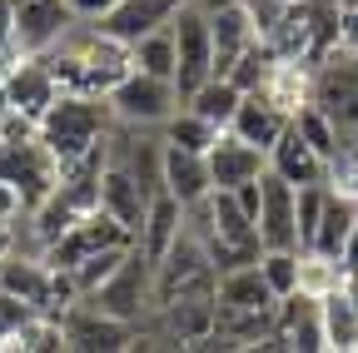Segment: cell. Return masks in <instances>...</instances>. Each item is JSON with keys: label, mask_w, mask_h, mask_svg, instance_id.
Instances as JSON below:
<instances>
[{"label": "cell", "mask_w": 358, "mask_h": 353, "mask_svg": "<svg viewBox=\"0 0 358 353\" xmlns=\"http://www.w3.org/2000/svg\"><path fill=\"white\" fill-rule=\"evenodd\" d=\"M45 65L55 70L60 90H80V95H110L115 85L134 70V55L124 40L105 35L95 20H70L65 35L55 40L50 50H40Z\"/></svg>", "instance_id": "1"}, {"label": "cell", "mask_w": 358, "mask_h": 353, "mask_svg": "<svg viewBox=\"0 0 358 353\" xmlns=\"http://www.w3.org/2000/svg\"><path fill=\"white\" fill-rule=\"evenodd\" d=\"M110 100L105 95H80V90H60V100L40 115V145L50 150V159L65 169L75 159H85L95 145H105L110 135Z\"/></svg>", "instance_id": "2"}, {"label": "cell", "mask_w": 358, "mask_h": 353, "mask_svg": "<svg viewBox=\"0 0 358 353\" xmlns=\"http://www.w3.org/2000/svg\"><path fill=\"white\" fill-rule=\"evenodd\" d=\"M308 100L319 105L334 129H338V145H358V55L334 45L319 65H313V90Z\"/></svg>", "instance_id": "3"}, {"label": "cell", "mask_w": 358, "mask_h": 353, "mask_svg": "<svg viewBox=\"0 0 358 353\" xmlns=\"http://www.w3.org/2000/svg\"><path fill=\"white\" fill-rule=\"evenodd\" d=\"M105 100H110L115 124H129V129H164V120L185 105V95H179L174 80L145 75V70H129Z\"/></svg>", "instance_id": "4"}, {"label": "cell", "mask_w": 358, "mask_h": 353, "mask_svg": "<svg viewBox=\"0 0 358 353\" xmlns=\"http://www.w3.org/2000/svg\"><path fill=\"white\" fill-rule=\"evenodd\" d=\"M85 303H95L100 314L124 319V324H140L150 314L155 308V264L140 254V244H129V254L120 259V269L95 294H85Z\"/></svg>", "instance_id": "5"}, {"label": "cell", "mask_w": 358, "mask_h": 353, "mask_svg": "<svg viewBox=\"0 0 358 353\" xmlns=\"http://www.w3.org/2000/svg\"><path fill=\"white\" fill-rule=\"evenodd\" d=\"M174 30V85L179 95H194L199 85L214 75V35H209V10L199 6V0H185L179 6V15L169 20Z\"/></svg>", "instance_id": "6"}, {"label": "cell", "mask_w": 358, "mask_h": 353, "mask_svg": "<svg viewBox=\"0 0 358 353\" xmlns=\"http://www.w3.org/2000/svg\"><path fill=\"white\" fill-rule=\"evenodd\" d=\"M0 80H6V115H20V120H35L60 100V80L55 70L45 65V55H15L10 65H0Z\"/></svg>", "instance_id": "7"}, {"label": "cell", "mask_w": 358, "mask_h": 353, "mask_svg": "<svg viewBox=\"0 0 358 353\" xmlns=\"http://www.w3.org/2000/svg\"><path fill=\"white\" fill-rule=\"evenodd\" d=\"M254 229H259L264 249H299V189L284 180V174H274V169L259 174Z\"/></svg>", "instance_id": "8"}, {"label": "cell", "mask_w": 358, "mask_h": 353, "mask_svg": "<svg viewBox=\"0 0 358 353\" xmlns=\"http://www.w3.org/2000/svg\"><path fill=\"white\" fill-rule=\"evenodd\" d=\"M134 234L120 224V219H110L105 209H90L85 219H75V224L45 249V264H50V269H75L80 259H90L95 249H110V244H129Z\"/></svg>", "instance_id": "9"}, {"label": "cell", "mask_w": 358, "mask_h": 353, "mask_svg": "<svg viewBox=\"0 0 358 353\" xmlns=\"http://www.w3.org/2000/svg\"><path fill=\"white\" fill-rule=\"evenodd\" d=\"M60 329H65V348H80V353H120L134 338V324L100 314V308L85 303V298L60 314Z\"/></svg>", "instance_id": "10"}, {"label": "cell", "mask_w": 358, "mask_h": 353, "mask_svg": "<svg viewBox=\"0 0 358 353\" xmlns=\"http://www.w3.org/2000/svg\"><path fill=\"white\" fill-rule=\"evenodd\" d=\"M274 338L284 353H324V319H319V298L294 289L274 303Z\"/></svg>", "instance_id": "11"}, {"label": "cell", "mask_w": 358, "mask_h": 353, "mask_svg": "<svg viewBox=\"0 0 358 353\" xmlns=\"http://www.w3.org/2000/svg\"><path fill=\"white\" fill-rule=\"evenodd\" d=\"M10 10H15V45L25 55L50 50L65 35V25L75 20L70 0H10Z\"/></svg>", "instance_id": "12"}, {"label": "cell", "mask_w": 358, "mask_h": 353, "mask_svg": "<svg viewBox=\"0 0 358 353\" xmlns=\"http://www.w3.org/2000/svg\"><path fill=\"white\" fill-rule=\"evenodd\" d=\"M268 169V154L249 140H239L234 129H219V140L209 145V180L214 189H239L249 180H259V174Z\"/></svg>", "instance_id": "13"}, {"label": "cell", "mask_w": 358, "mask_h": 353, "mask_svg": "<svg viewBox=\"0 0 358 353\" xmlns=\"http://www.w3.org/2000/svg\"><path fill=\"white\" fill-rule=\"evenodd\" d=\"M179 234H185V204H179L169 189H155L150 204H145L140 229H134V244H140V254H145L150 264H159Z\"/></svg>", "instance_id": "14"}, {"label": "cell", "mask_w": 358, "mask_h": 353, "mask_svg": "<svg viewBox=\"0 0 358 353\" xmlns=\"http://www.w3.org/2000/svg\"><path fill=\"white\" fill-rule=\"evenodd\" d=\"M179 6H185V0H120V6H115V10H105L95 25H100L105 35L124 40V45H134L140 35H150V30L169 25V20L179 15Z\"/></svg>", "instance_id": "15"}, {"label": "cell", "mask_w": 358, "mask_h": 353, "mask_svg": "<svg viewBox=\"0 0 358 353\" xmlns=\"http://www.w3.org/2000/svg\"><path fill=\"white\" fill-rule=\"evenodd\" d=\"M268 169L274 174H284V180L294 185V189H303V185H329V159L313 150L299 129L289 124L284 135H279V145L268 150Z\"/></svg>", "instance_id": "16"}, {"label": "cell", "mask_w": 358, "mask_h": 353, "mask_svg": "<svg viewBox=\"0 0 358 353\" xmlns=\"http://www.w3.org/2000/svg\"><path fill=\"white\" fill-rule=\"evenodd\" d=\"M145 204H150V189L134 180L129 169H120V164L105 159V169H100V209L110 219H120V224L134 234V229H140V219H145Z\"/></svg>", "instance_id": "17"}, {"label": "cell", "mask_w": 358, "mask_h": 353, "mask_svg": "<svg viewBox=\"0 0 358 353\" xmlns=\"http://www.w3.org/2000/svg\"><path fill=\"white\" fill-rule=\"evenodd\" d=\"M229 129H234L239 140H249V145H259V150L268 154V150L279 145V135L289 129V115H284L274 100H268L264 90H249V95L239 100V110H234Z\"/></svg>", "instance_id": "18"}, {"label": "cell", "mask_w": 358, "mask_h": 353, "mask_svg": "<svg viewBox=\"0 0 358 353\" xmlns=\"http://www.w3.org/2000/svg\"><path fill=\"white\" fill-rule=\"evenodd\" d=\"M164 189H169L179 204H199V199L214 189V180H209V154L164 140Z\"/></svg>", "instance_id": "19"}, {"label": "cell", "mask_w": 358, "mask_h": 353, "mask_svg": "<svg viewBox=\"0 0 358 353\" xmlns=\"http://www.w3.org/2000/svg\"><path fill=\"white\" fill-rule=\"evenodd\" d=\"M214 303L219 308H274L279 294L268 289L259 264H239V269H224L214 279Z\"/></svg>", "instance_id": "20"}, {"label": "cell", "mask_w": 358, "mask_h": 353, "mask_svg": "<svg viewBox=\"0 0 358 353\" xmlns=\"http://www.w3.org/2000/svg\"><path fill=\"white\" fill-rule=\"evenodd\" d=\"M319 319H324V353H358V298L343 284L319 298Z\"/></svg>", "instance_id": "21"}, {"label": "cell", "mask_w": 358, "mask_h": 353, "mask_svg": "<svg viewBox=\"0 0 358 353\" xmlns=\"http://www.w3.org/2000/svg\"><path fill=\"white\" fill-rule=\"evenodd\" d=\"M308 90H313V60H274V70H268V80H264V95L274 100L289 120H294V110L299 105H308Z\"/></svg>", "instance_id": "22"}, {"label": "cell", "mask_w": 358, "mask_h": 353, "mask_svg": "<svg viewBox=\"0 0 358 353\" xmlns=\"http://www.w3.org/2000/svg\"><path fill=\"white\" fill-rule=\"evenodd\" d=\"M353 224H358V199H348V194H334V189H329L324 214H319V229H313V244H308V249L343 254V239H348V229H353Z\"/></svg>", "instance_id": "23"}, {"label": "cell", "mask_w": 358, "mask_h": 353, "mask_svg": "<svg viewBox=\"0 0 358 353\" xmlns=\"http://www.w3.org/2000/svg\"><path fill=\"white\" fill-rule=\"evenodd\" d=\"M239 100H244V90H239L234 80H224V75H209V80L199 85V90H194L185 105H189V110H199L204 120H214L219 129H229V120H234Z\"/></svg>", "instance_id": "24"}, {"label": "cell", "mask_w": 358, "mask_h": 353, "mask_svg": "<svg viewBox=\"0 0 358 353\" xmlns=\"http://www.w3.org/2000/svg\"><path fill=\"white\" fill-rule=\"evenodd\" d=\"M159 135H164L169 145H185V150L209 154V145L219 140V124H214V120H204V115H199V110H189V105H179V110L164 120Z\"/></svg>", "instance_id": "25"}, {"label": "cell", "mask_w": 358, "mask_h": 353, "mask_svg": "<svg viewBox=\"0 0 358 353\" xmlns=\"http://www.w3.org/2000/svg\"><path fill=\"white\" fill-rule=\"evenodd\" d=\"M343 284V259L338 254H324V249H299V289L324 298Z\"/></svg>", "instance_id": "26"}, {"label": "cell", "mask_w": 358, "mask_h": 353, "mask_svg": "<svg viewBox=\"0 0 358 353\" xmlns=\"http://www.w3.org/2000/svg\"><path fill=\"white\" fill-rule=\"evenodd\" d=\"M129 55H134V70L174 80V30H169V25H159V30L140 35V40L129 45Z\"/></svg>", "instance_id": "27"}, {"label": "cell", "mask_w": 358, "mask_h": 353, "mask_svg": "<svg viewBox=\"0 0 358 353\" xmlns=\"http://www.w3.org/2000/svg\"><path fill=\"white\" fill-rule=\"evenodd\" d=\"M289 124H294V129H299V135H303L313 150H319L324 159H334V154L343 150V145H338V129H334V120H329L319 105H313V100H308V105H299Z\"/></svg>", "instance_id": "28"}, {"label": "cell", "mask_w": 358, "mask_h": 353, "mask_svg": "<svg viewBox=\"0 0 358 353\" xmlns=\"http://www.w3.org/2000/svg\"><path fill=\"white\" fill-rule=\"evenodd\" d=\"M134 244V239H129ZM129 244H110V249H95V254H90V259H80L75 264V269H70V279H75V289H80V298L85 294H95L115 269H120V259L129 254Z\"/></svg>", "instance_id": "29"}, {"label": "cell", "mask_w": 358, "mask_h": 353, "mask_svg": "<svg viewBox=\"0 0 358 353\" xmlns=\"http://www.w3.org/2000/svg\"><path fill=\"white\" fill-rule=\"evenodd\" d=\"M274 45H268V40H254V45L229 65V75H224V80H234L239 85V90L249 95V90H264V80H268V70H274Z\"/></svg>", "instance_id": "30"}, {"label": "cell", "mask_w": 358, "mask_h": 353, "mask_svg": "<svg viewBox=\"0 0 358 353\" xmlns=\"http://www.w3.org/2000/svg\"><path fill=\"white\" fill-rule=\"evenodd\" d=\"M259 269L268 279V289H274L279 298L299 289V249H264L259 254Z\"/></svg>", "instance_id": "31"}, {"label": "cell", "mask_w": 358, "mask_h": 353, "mask_svg": "<svg viewBox=\"0 0 358 353\" xmlns=\"http://www.w3.org/2000/svg\"><path fill=\"white\" fill-rule=\"evenodd\" d=\"M35 319V308L15 294L0 289V348H20V329Z\"/></svg>", "instance_id": "32"}, {"label": "cell", "mask_w": 358, "mask_h": 353, "mask_svg": "<svg viewBox=\"0 0 358 353\" xmlns=\"http://www.w3.org/2000/svg\"><path fill=\"white\" fill-rule=\"evenodd\" d=\"M324 199H329V185H303V189H299V249L313 244V229H319Z\"/></svg>", "instance_id": "33"}, {"label": "cell", "mask_w": 358, "mask_h": 353, "mask_svg": "<svg viewBox=\"0 0 358 353\" xmlns=\"http://www.w3.org/2000/svg\"><path fill=\"white\" fill-rule=\"evenodd\" d=\"M289 6H294V0H244V10H249V20H254L259 40H268V35L279 30V20L289 15Z\"/></svg>", "instance_id": "34"}, {"label": "cell", "mask_w": 358, "mask_h": 353, "mask_svg": "<svg viewBox=\"0 0 358 353\" xmlns=\"http://www.w3.org/2000/svg\"><path fill=\"white\" fill-rule=\"evenodd\" d=\"M20 55L15 45V10H10V0H0V65H10Z\"/></svg>", "instance_id": "35"}, {"label": "cell", "mask_w": 358, "mask_h": 353, "mask_svg": "<svg viewBox=\"0 0 358 353\" xmlns=\"http://www.w3.org/2000/svg\"><path fill=\"white\" fill-rule=\"evenodd\" d=\"M20 214H25V199H20V189L0 180V224H15Z\"/></svg>", "instance_id": "36"}, {"label": "cell", "mask_w": 358, "mask_h": 353, "mask_svg": "<svg viewBox=\"0 0 358 353\" xmlns=\"http://www.w3.org/2000/svg\"><path fill=\"white\" fill-rule=\"evenodd\" d=\"M120 0H70V10L80 15V20H100L105 10H115Z\"/></svg>", "instance_id": "37"}, {"label": "cell", "mask_w": 358, "mask_h": 353, "mask_svg": "<svg viewBox=\"0 0 358 353\" xmlns=\"http://www.w3.org/2000/svg\"><path fill=\"white\" fill-rule=\"evenodd\" d=\"M338 45L358 55V10H343V35H338Z\"/></svg>", "instance_id": "38"}, {"label": "cell", "mask_w": 358, "mask_h": 353, "mask_svg": "<svg viewBox=\"0 0 358 353\" xmlns=\"http://www.w3.org/2000/svg\"><path fill=\"white\" fill-rule=\"evenodd\" d=\"M338 259H343V274H358V224L348 229V239H343V254H338Z\"/></svg>", "instance_id": "39"}, {"label": "cell", "mask_w": 358, "mask_h": 353, "mask_svg": "<svg viewBox=\"0 0 358 353\" xmlns=\"http://www.w3.org/2000/svg\"><path fill=\"white\" fill-rule=\"evenodd\" d=\"M234 199H239V204H244L249 214H259V180H249V185H239V189H234Z\"/></svg>", "instance_id": "40"}]
</instances>
